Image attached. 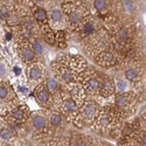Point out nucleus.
<instances>
[{
    "mask_svg": "<svg viewBox=\"0 0 146 146\" xmlns=\"http://www.w3.org/2000/svg\"><path fill=\"white\" fill-rule=\"evenodd\" d=\"M0 146H13V145H11L9 143H1V144H0Z\"/></svg>",
    "mask_w": 146,
    "mask_h": 146,
    "instance_id": "34",
    "label": "nucleus"
},
{
    "mask_svg": "<svg viewBox=\"0 0 146 146\" xmlns=\"http://www.w3.org/2000/svg\"><path fill=\"white\" fill-rule=\"evenodd\" d=\"M95 63L102 67V68H106V69H110V68H115L118 63V58L117 56L110 50V49H105L101 53H98L96 56L92 57Z\"/></svg>",
    "mask_w": 146,
    "mask_h": 146,
    "instance_id": "14",
    "label": "nucleus"
},
{
    "mask_svg": "<svg viewBox=\"0 0 146 146\" xmlns=\"http://www.w3.org/2000/svg\"><path fill=\"white\" fill-rule=\"evenodd\" d=\"M92 11H95L96 15H104L106 13H110L112 9V1L109 0H95L91 3Z\"/></svg>",
    "mask_w": 146,
    "mask_h": 146,
    "instance_id": "23",
    "label": "nucleus"
},
{
    "mask_svg": "<svg viewBox=\"0 0 146 146\" xmlns=\"http://www.w3.org/2000/svg\"><path fill=\"white\" fill-rule=\"evenodd\" d=\"M60 7L66 17L67 29L74 33L76 32L84 18L94 14L91 12V3L89 1H63L60 5Z\"/></svg>",
    "mask_w": 146,
    "mask_h": 146,
    "instance_id": "1",
    "label": "nucleus"
},
{
    "mask_svg": "<svg viewBox=\"0 0 146 146\" xmlns=\"http://www.w3.org/2000/svg\"><path fill=\"white\" fill-rule=\"evenodd\" d=\"M32 113L33 112L28 105H15L14 108H12L4 117H7L8 119L15 121V123L23 124L29 120Z\"/></svg>",
    "mask_w": 146,
    "mask_h": 146,
    "instance_id": "13",
    "label": "nucleus"
},
{
    "mask_svg": "<svg viewBox=\"0 0 146 146\" xmlns=\"http://www.w3.org/2000/svg\"><path fill=\"white\" fill-rule=\"evenodd\" d=\"M138 102L137 94L133 91L125 92H116L113 95V106L126 115H131L135 110V105Z\"/></svg>",
    "mask_w": 146,
    "mask_h": 146,
    "instance_id": "5",
    "label": "nucleus"
},
{
    "mask_svg": "<svg viewBox=\"0 0 146 146\" xmlns=\"http://www.w3.org/2000/svg\"><path fill=\"white\" fill-rule=\"evenodd\" d=\"M29 120H31L32 126H33L35 133L38 135L39 138H41V139L49 138L50 129H49V126H48L47 118H46L44 113H41V112L32 113Z\"/></svg>",
    "mask_w": 146,
    "mask_h": 146,
    "instance_id": "11",
    "label": "nucleus"
},
{
    "mask_svg": "<svg viewBox=\"0 0 146 146\" xmlns=\"http://www.w3.org/2000/svg\"><path fill=\"white\" fill-rule=\"evenodd\" d=\"M31 47H32V49L34 50V53L36 55H42L44 52H46V44L44 42L40 39V38H34L31 42H29Z\"/></svg>",
    "mask_w": 146,
    "mask_h": 146,
    "instance_id": "27",
    "label": "nucleus"
},
{
    "mask_svg": "<svg viewBox=\"0 0 146 146\" xmlns=\"http://www.w3.org/2000/svg\"><path fill=\"white\" fill-rule=\"evenodd\" d=\"M68 66L70 70L75 72L76 75L81 74L82 71H84L89 67L87 60L78 54H68Z\"/></svg>",
    "mask_w": 146,
    "mask_h": 146,
    "instance_id": "16",
    "label": "nucleus"
},
{
    "mask_svg": "<svg viewBox=\"0 0 146 146\" xmlns=\"http://www.w3.org/2000/svg\"><path fill=\"white\" fill-rule=\"evenodd\" d=\"M95 146H111V145H110V144H108V143H105V141H102V140L96 139Z\"/></svg>",
    "mask_w": 146,
    "mask_h": 146,
    "instance_id": "33",
    "label": "nucleus"
},
{
    "mask_svg": "<svg viewBox=\"0 0 146 146\" xmlns=\"http://www.w3.org/2000/svg\"><path fill=\"white\" fill-rule=\"evenodd\" d=\"M31 15L34 19V21L38 23L40 27L48 25V13L47 9L38 4V1H35V6L31 9Z\"/></svg>",
    "mask_w": 146,
    "mask_h": 146,
    "instance_id": "19",
    "label": "nucleus"
},
{
    "mask_svg": "<svg viewBox=\"0 0 146 146\" xmlns=\"http://www.w3.org/2000/svg\"><path fill=\"white\" fill-rule=\"evenodd\" d=\"M14 133L12 132L11 127L5 121L4 118H0V139H3L5 143H11L14 139Z\"/></svg>",
    "mask_w": 146,
    "mask_h": 146,
    "instance_id": "25",
    "label": "nucleus"
},
{
    "mask_svg": "<svg viewBox=\"0 0 146 146\" xmlns=\"http://www.w3.org/2000/svg\"><path fill=\"white\" fill-rule=\"evenodd\" d=\"M124 80L133 87H138L143 82V77L145 75V62L144 61H139V62L130 63V64H124Z\"/></svg>",
    "mask_w": 146,
    "mask_h": 146,
    "instance_id": "6",
    "label": "nucleus"
},
{
    "mask_svg": "<svg viewBox=\"0 0 146 146\" xmlns=\"http://www.w3.org/2000/svg\"><path fill=\"white\" fill-rule=\"evenodd\" d=\"M116 94V88H115V81L110 76H108L103 74L102 81H101V86L98 90V95L103 98H110Z\"/></svg>",
    "mask_w": 146,
    "mask_h": 146,
    "instance_id": "17",
    "label": "nucleus"
},
{
    "mask_svg": "<svg viewBox=\"0 0 146 146\" xmlns=\"http://www.w3.org/2000/svg\"><path fill=\"white\" fill-rule=\"evenodd\" d=\"M14 70H15V72H17V74H19V72H20V69H19V67H14Z\"/></svg>",
    "mask_w": 146,
    "mask_h": 146,
    "instance_id": "35",
    "label": "nucleus"
},
{
    "mask_svg": "<svg viewBox=\"0 0 146 146\" xmlns=\"http://www.w3.org/2000/svg\"><path fill=\"white\" fill-rule=\"evenodd\" d=\"M111 126H113V120L110 111V105L101 106L94 119L92 127L98 132H106Z\"/></svg>",
    "mask_w": 146,
    "mask_h": 146,
    "instance_id": "9",
    "label": "nucleus"
},
{
    "mask_svg": "<svg viewBox=\"0 0 146 146\" xmlns=\"http://www.w3.org/2000/svg\"><path fill=\"white\" fill-rule=\"evenodd\" d=\"M67 90H68L69 96L76 102V104H77L80 108H81V105H82L84 102H86L87 98H88L87 92L84 91V89L80 86V84H77V83H75V84H72V86L68 87Z\"/></svg>",
    "mask_w": 146,
    "mask_h": 146,
    "instance_id": "18",
    "label": "nucleus"
},
{
    "mask_svg": "<svg viewBox=\"0 0 146 146\" xmlns=\"http://www.w3.org/2000/svg\"><path fill=\"white\" fill-rule=\"evenodd\" d=\"M68 145L69 146H88L89 137H84L82 135H75L72 136L70 139H68Z\"/></svg>",
    "mask_w": 146,
    "mask_h": 146,
    "instance_id": "28",
    "label": "nucleus"
},
{
    "mask_svg": "<svg viewBox=\"0 0 146 146\" xmlns=\"http://www.w3.org/2000/svg\"><path fill=\"white\" fill-rule=\"evenodd\" d=\"M28 77L31 81L40 83L43 81L44 77V68L42 64H40V62H36L29 66L28 68Z\"/></svg>",
    "mask_w": 146,
    "mask_h": 146,
    "instance_id": "22",
    "label": "nucleus"
},
{
    "mask_svg": "<svg viewBox=\"0 0 146 146\" xmlns=\"http://www.w3.org/2000/svg\"><path fill=\"white\" fill-rule=\"evenodd\" d=\"M115 88H116V92L129 91V83L124 78H119V80L115 81Z\"/></svg>",
    "mask_w": 146,
    "mask_h": 146,
    "instance_id": "30",
    "label": "nucleus"
},
{
    "mask_svg": "<svg viewBox=\"0 0 146 146\" xmlns=\"http://www.w3.org/2000/svg\"><path fill=\"white\" fill-rule=\"evenodd\" d=\"M102 28L100 18L95 15V14H90L88 17H86L83 19V21L81 22V25L78 26V28L76 29V34L80 36L81 40H84L88 36H91L94 34H96L97 32H100Z\"/></svg>",
    "mask_w": 146,
    "mask_h": 146,
    "instance_id": "7",
    "label": "nucleus"
},
{
    "mask_svg": "<svg viewBox=\"0 0 146 146\" xmlns=\"http://www.w3.org/2000/svg\"><path fill=\"white\" fill-rule=\"evenodd\" d=\"M55 44L58 48H66L68 44V29L55 32Z\"/></svg>",
    "mask_w": 146,
    "mask_h": 146,
    "instance_id": "26",
    "label": "nucleus"
},
{
    "mask_svg": "<svg viewBox=\"0 0 146 146\" xmlns=\"http://www.w3.org/2000/svg\"><path fill=\"white\" fill-rule=\"evenodd\" d=\"M12 108H14L13 105H11L9 103H6V102H4V101H1L0 100V116H5Z\"/></svg>",
    "mask_w": 146,
    "mask_h": 146,
    "instance_id": "31",
    "label": "nucleus"
},
{
    "mask_svg": "<svg viewBox=\"0 0 146 146\" xmlns=\"http://www.w3.org/2000/svg\"><path fill=\"white\" fill-rule=\"evenodd\" d=\"M52 71L54 72V76L58 80V82L62 86H67V88L76 83L77 75L72 72L68 66V54L58 55L53 61Z\"/></svg>",
    "mask_w": 146,
    "mask_h": 146,
    "instance_id": "2",
    "label": "nucleus"
},
{
    "mask_svg": "<svg viewBox=\"0 0 146 146\" xmlns=\"http://www.w3.org/2000/svg\"><path fill=\"white\" fill-rule=\"evenodd\" d=\"M0 100L9 104L17 102V94L14 92L13 88L4 80H0Z\"/></svg>",
    "mask_w": 146,
    "mask_h": 146,
    "instance_id": "20",
    "label": "nucleus"
},
{
    "mask_svg": "<svg viewBox=\"0 0 146 146\" xmlns=\"http://www.w3.org/2000/svg\"><path fill=\"white\" fill-rule=\"evenodd\" d=\"M83 49L90 57L96 56L98 53L109 49V44H110V35L104 29H101L96 34L88 36L84 40H82Z\"/></svg>",
    "mask_w": 146,
    "mask_h": 146,
    "instance_id": "4",
    "label": "nucleus"
},
{
    "mask_svg": "<svg viewBox=\"0 0 146 146\" xmlns=\"http://www.w3.org/2000/svg\"><path fill=\"white\" fill-rule=\"evenodd\" d=\"M13 11V3L0 4V20L6 21Z\"/></svg>",
    "mask_w": 146,
    "mask_h": 146,
    "instance_id": "29",
    "label": "nucleus"
},
{
    "mask_svg": "<svg viewBox=\"0 0 146 146\" xmlns=\"http://www.w3.org/2000/svg\"><path fill=\"white\" fill-rule=\"evenodd\" d=\"M102 76H103V72L98 71L92 67H88L84 71H82L81 74L77 75L76 83L80 84L84 89L88 97L94 96V95H98Z\"/></svg>",
    "mask_w": 146,
    "mask_h": 146,
    "instance_id": "3",
    "label": "nucleus"
},
{
    "mask_svg": "<svg viewBox=\"0 0 146 146\" xmlns=\"http://www.w3.org/2000/svg\"><path fill=\"white\" fill-rule=\"evenodd\" d=\"M42 82H43V86L46 87V89L49 91L53 96L57 95L58 92H61L63 89H66L64 87H62V84L58 82V80L55 76H48Z\"/></svg>",
    "mask_w": 146,
    "mask_h": 146,
    "instance_id": "24",
    "label": "nucleus"
},
{
    "mask_svg": "<svg viewBox=\"0 0 146 146\" xmlns=\"http://www.w3.org/2000/svg\"><path fill=\"white\" fill-rule=\"evenodd\" d=\"M17 50H18L20 60L23 63L31 66L33 63L39 62L38 55L34 53V50L32 49L29 43H19V44H17Z\"/></svg>",
    "mask_w": 146,
    "mask_h": 146,
    "instance_id": "15",
    "label": "nucleus"
},
{
    "mask_svg": "<svg viewBox=\"0 0 146 146\" xmlns=\"http://www.w3.org/2000/svg\"><path fill=\"white\" fill-rule=\"evenodd\" d=\"M32 95L35 98V102L38 103V105H40L42 109H44L46 111L52 110L53 109V106H54L53 95L46 89V87L43 86V82L38 83V86L35 87Z\"/></svg>",
    "mask_w": 146,
    "mask_h": 146,
    "instance_id": "10",
    "label": "nucleus"
},
{
    "mask_svg": "<svg viewBox=\"0 0 146 146\" xmlns=\"http://www.w3.org/2000/svg\"><path fill=\"white\" fill-rule=\"evenodd\" d=\"M100 108H101V105L97 103L95 100L89 98V97L87 98V101L81 105V108L78 109L77 113H78L80 118L83 120V123H84V125H86V127L87 126H92L94 119H95L97 112H98Z\"/></svg>",
    "mask_w": 146,
    "mask_h": 146,
    "instance_id": "8",
    "label": "nucleus"
},
{
    "mask_svg": "<svg viewBox=\"0 0 146 146\" xmlns=\"http://www.w3.org/2000/svg\"><path fill=\"white\" fill-rule=\"evenodd\" d=\"M6 75V68L4 66V63L0 62V80H3V77Z\"/></svg>",
    "mask_w": 146,
    "mask_h": 146,
    "instance_id": "32",
    "label": "nucleus"
},
{
    "mask_svg": "<svg viewBox=\"0 0 146 146\" xmlns=\"http://www.w3.org/2000/svg\"><path fill=\"white\" fill-rule=\"evenodd\" d=\"M48 13V25L54 32L67 29V21L61 7H52Z\"/></svg>",
    "mask_w": 146,
    "mask_h": 146,
    "instance_id": "12",
    "label": "nucleus"
},
{
    "mask_svg": "<svg viewBox=\"0 0 146 146\" xmlns=\"http://www.w3.org/2000/svg\"><path fill=\"white\" fill-rule=\"evenodd\" d=\"M46 118H47V123H48V126H49L50 130H54V129H60L63 124V119L64 117L61 115L60 111L57 110H48L47 111V115H46Z\"/></svg>",
    "mask_w": 146,
    "mask_h": 146,
    "instance_id": "21",
    "label": "nucleus"
}]
</instances>
